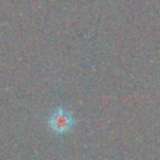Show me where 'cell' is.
Masks as SVG:
<instances>
[{"instance_id":"obj_1","label":"cell","mask_w":160,"mask_h":160,"mask_svg":"<svg viewBox=\"0 0 160 160\" xmlns=\"http://www.w3.org/2000/svg\"><path fill=\"white\" fill-rule=\"evenodd\" d=\"M48 122H49L50 129L54 132L65 134L72 128L75 120H74V116H72V114L70 111H68L66 109H64L61 106H58L52 111V114L50 115Z\"/></svg>"}]
</instances>
